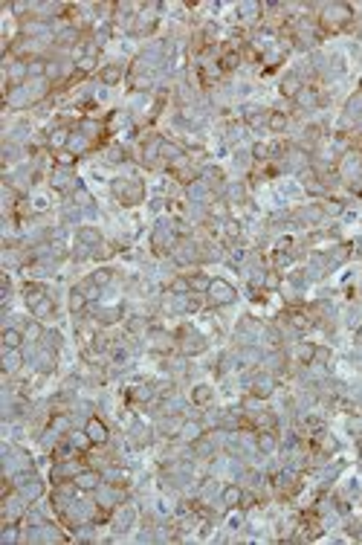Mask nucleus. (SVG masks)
<instances>
[{
  "label": "nucleus",
  "instance_id": "1",
  "mask_svg": "<svg viewBox=\"0 0 362 545\" xmlns=\"http://www.w3.org/2000/svg\"><path fill=\"white\" fill-rule=\"evenodd\" d=\"M113 192L122 197V203H125V206H131V203H139V200H142V183L122 180V183H116V186H113Z\"/></svg>",
  "mask_w": 362,
  "mask_h": 545
},
{
  "label": "nucleus",
  "instance_id": "2",
  "mask_svg": "<svg viewBox=\"0 0 362 545\" xmlns=\"http://www.w3.org/2000/svg\"><path fill=\"white\" fill-rule=\"evenodd\" d=\"M209 293H212V302H217V305H226V302L235 299V290H232L226 282H220V279H215V282L209 285Z\"/></svg>",
  "mask_w": 362,
  "mask_h": 545
},
{
  "label": "nucleus",
  "instance_id": "3",
  "mask_svg": "<svg viewBox=\"0 0 362 545\" xmlns=\"http://www.w3.org/2000/svg\"><path fill=\"white\" fill-rule=\"evenodd\" d=\"M84 432H87V438H90L93 444H104V441H107V426L101 423L99 417H90L87 426H84Z\"/></svg>",
  "mask_w": 362,
  "mask_h": 545
},
{
  "label": "nucleus",
  "instance_id": "4",
  "mask_svg": "<svg viewBox=\"0 0 362 545\" xmlns=\"http://www.w3.org/2000/svg\"><path fill=\"white\" fill-rule=\"evenodd\" d=\"M21 342H24V334H21V331H15V328H6V331H3V345H6L9 351L21 348Z\"/></svg>",
  "mask_w": 362,
  "mask_h": 545
},
{
  "label": "nucleus",
  "instance_id": "5",
  "mask_svg": "<svg viewBox=\"0 0 362 545\" xmlns=\"http://www.w3.org/2000/svg\"><path fill=\"white\" fill-rule=\"evenodd\" d=\"M243 502V490L238 487V484H232V487H226L223 490V505H229V508H238Z\"/></svg>",
  "mask_w": 362,
  "mask_h": 545
},
{
  "label": "nucleus",
  "instance_id": "6",
  "mask_svg": "<svg viewBox=\"0 0 362 545\" xmlns=\"http://www.w3.org/2000/svg\"><path fill=\"white\" fill-rule=\"evenodd\" d=\"M75 484H78L81 490H93V487L99 484V473H90V470H87V473H78V476H75Z\"/></svg>",
  "mask_w": 362,
  "mask_h": 545
},
{
  "label": "nucleus",
  "instance_id": "7",
  "mask_svg": "<svg viewBox=\"0 0 362 545\" xmlns=\"http://www.w3.org/2000/svg\"><path fill=\"white\" fill-rule=\"evenodd\" d=\"M87 299H90V296H84L81 290H72V293H70V311H72V313H78V311H84V305H87Z\"/></svg>",
  "mask_w": 362,
  "mask_h": 545
},
{
  "label": "nucleus",
  "instance_id": "8",
  "mask_svg": "<svg viewBox=\"0 0 362 545\" xmlns=\"http://www.w3.org/2000/svg\"><path fill=\"white\" fill-rule=\"evenodd\" d=\"M281 93H284L287 99H298V93H301V90H298V78H296V76L284 78V84H281Z\"/></svg>",
  "mask_w": 362,
  "mask_h": 545
},
{
  "label": "nucleus",
  "instance_id": "9",
  "mask_svg": "<svg viewBox=\"0 0 362 545\" xmlns=\"http://www.w3.org/2000/svg\"><path fill=\"white\" fill-rule=\"evenodd\" d=\"M119 78H122V70H119L116 64H110V67L101 70V81H104V84H116Z\"/></svg>",
  "mask_w": 362,
  "mask_h": 545
},
{
  "label": "nucleus",
  "instance_id": "10",
  "mask_svg": "<svg viewBox=\"0 0 362 545\" xmlns=\"http://www.w3.org/2000/svg\"><path fill=\"white\" fill-rule=\"evenodd\" d=\"M200 432H203V426H200V423H183V426H180V435H183V438H189V441H197Z\"/></svg>",
  "mask_w": 362,
  "mask_h": 545
},
{
  "label": "nucleus",
  "instance_id": "11",
  "mask_svg": "<svg viewBox=\"0 0 362 545\" xmlns=\"http://www.w3.org/2000/svg\"><path fill=\"white\" fill-rule=\"evenodd\" d=\"M32 313L38 316V319H44V316H49L52 313V302L49 299H41L38 305H32Z\"/></svg>",
  "mask_w": 362,
  "mask_h": 545
},
{
  "label": "nucleus",
  "instance_id": "12",
  "mask_svg": "<svg viewBox=\"0 0 362 545\" xmlns=\"http://www.w3.org/2000/svg\"><path fill=\"white\" fill-rule=\"evenodd\" d=\"M313 357H316V345H310V342H307V345H301V348H298V360H301L304 365H313Z\"/></svg>",
  "mask_w": 362,
  "mask_h": 545
},
{
  "label": "nucleus",
  "instance_id": "13",
  "mask_svg": "<svg viewBox=\"0 0 362 545\" xmlns=\"http://www.w3.org/2000/svg\"><path fill=\"white\" fill-rule=\"evenodd\" d=\"M209 397H212V389H209V386H197V389L192 391V400H194V403H200V406H203V403H209Z\"/></svg>",
  "mask_w": 362,
  "mask_h": 545
},
{
  "label": "nucleus",
  "instance_id": "14",
  "mask_svg": "<svg viewBox=\"0 0 362 545\" xmlns=\"http://www.w3.org/2000/svg\"><path fill=\"white\" fill-rule=\"evenodd\" d=\"M258 449H261V452L275 449V438H272V432H258Z\"/></svg>",
  "mask_w": 362,
  "mask_h": 545
},
{
  "label": "nucleus",
  "instance_id": "15",
  "mask_svg": "<svg viewBox=\"0 0 362 545\" xmlns=\"http://www.w3.org/2000/svg\"><path fill=\"white\" fill-rule=\"evenodd\" d=\"M78 238H81V241H87V244H99V241H101L99 232H96V229H87V226H84V229H78Z\"/></svg>",
  "mask_w": 362,
  "mask_h": 545
},
{
  "label": "nucleus",
  "instance_id": "16",
  "mask_svg": "<svg viewBox=\"0 0 362 545\" xmlns=\"http://www.w3.org/2000/svg\"><path fill=\"white\" fill-rule=\"evenodd\" d=\"M269 128H272V130H284V128H287V116H284V113H269Z\"/></svg>",
  "mask_w": 362,
  "mask_h": 545
},
{
  "label": "nucleus",
  "instance_id": "17",
  "mask_svg": "<svg viewBox=\"0 0 362 545\" xmlns=\"http://www.w3.org/2000/svg\"><path fill=\"white\" fill-rule=\"evenodd\" d=\"M189 285H192V290H209V279L206 276H189Z\"/></svg>",
  "mask_w": 362,
  "mask_h": 545
},
{
  "label": "nucleus",
  "instance_id": "18",
  "mask_svg": "<svg viewBox=\"0 0 362 545\" xmlns=\"http://www.w3.org/2000/svg\"><path fill=\"white\" fill-rule=\"evenodd\" d=\"M252 391H255L258 397H266V394L272 391V383H269V380H258V383H255V389H252Z\"/></svg>",
  "mask_w": 362,
  "mask_h": 545
},
{
  "label": "nucleus",
  "instance_id": "19",
  "mask_svg": "<svg viewBox=\"0 0 362 545\" xmlns=\"http://www.w3.org/2000/svg\"><path fill=\"white\" fill-rule=\"evenodd\" d=\"M322 212H328V215H339V212H342V203H339V200H328V203H322Z\"/></svg>",
  "mask_w": 362,
  "mask_h": 545
},
{
  "label": "nucleus",
  "instance_id": "20",
  "mask_svg": "<svg viewBox=\"0 0 362 545\" xmlns=\"http://www.w3.org/2000/svg\"><path fill=\"white\" fill-rule=\"evenodd\" d=\"M238 61H241V58L232 52V55H223V58H220V67H223V70H232V67H238Z\"/></svg>",
  "mask_w": 362,
  "mask_h": 545
},
{
  "label": "nucleus",
  "instance_id": "21",
  "mask_svg": "<svg viewBox=\"0 0 362 545\" xmlns=\"http://www.w3.org/2000/svg\"><path fill=\"white\" fill-rule=\"evenodd\" d=\"M107 282H110V270H99V273L93 276V285H99V287H101V285H107Z\"/></svg>",
  "mask_w": 362,
  "mask_h": 545
},
{
  "label": "nucleus",
  "instance_id": "22",
  "mask_svg": "<svg viewBox=\"0 0 362 545\" xmlns=\"http://www.w3.org/2000/svg\"><path fill=\"white\" fill-rule=\"evenodd\" d=\"M26 73H32V76H41V73H47V67H44V61H32V67H26Z\"/></svg>",
  "mask_w": 362,
  "mask_h": 545
},
{
  "label": "nucleus",
  "instance_id": "23",
  "mask_svg": "<svg viewBox=\"0 0 362 545\" xmlns=\"http://www.w3.org/2000/svg\"><path fill=\"white\" fill-rule=\"evenodd\" d=\"M78 67H81V70H90V67H93V58H81Z\"/></svg>",
  "mask_w": 362,
  "mask_h": 545
},
{
  "label": "nucleus",
  "instance_id": "24",
  "mask_svg": "<svg viewBox=\"0 0 362 545\" xmlns=\"http://www.w3.org/2000/svg\"><path fill=\"white\" fill-rule=\"evenodd\" d=\"M72 160H75L72 154H61V157H58V162H61V165H67V162H72Z\"/></svg>",
  "mask_w": 362,
  "mask_h": 545
},
{
  "label": "nucleus",
  "instance_id": "25",
  "mask_svg": "<svg viewBox=\"0 0 362 545\" xmlns=\"http://www.w3.org/2000/svg\"><path fill=\"white\" fill-rule=\"evenodd\" d=\"M266 285H269V287H275V285H278V276H275V273H272V276H266Z\"/></svg>",
  "mask_w": 362,
  "mask_h": 545
}]
</instances>
